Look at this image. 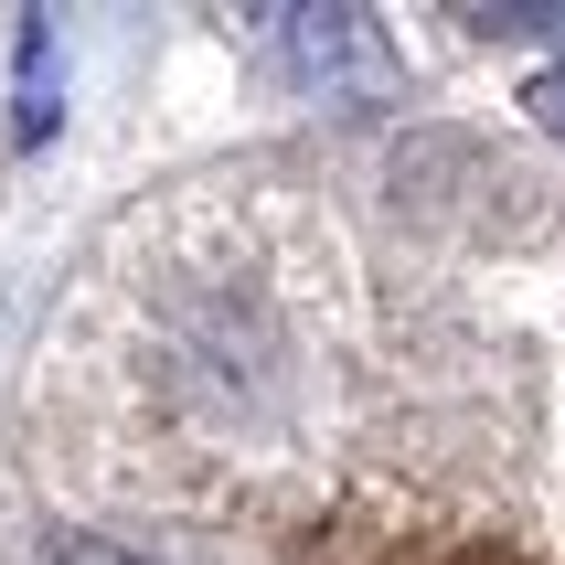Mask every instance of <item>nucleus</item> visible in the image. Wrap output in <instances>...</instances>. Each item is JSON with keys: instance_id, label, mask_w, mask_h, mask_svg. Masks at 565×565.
I'll use <instances>...</instances> for the list:
<instances>
[{"instance_id": "f03ea898", "label": "nucleus", "mask_w": 565, "mask_h": 565, "mask_svg": "<svg viewBox=\"0 0 565 565\" xmlns=\"http://www.w3.org/2000/svg\"><path fill=\"white\" fill-rule=\"evenodd\" d=\"M43 565H150V555L118 544V534H54V544H43Z\"/></svg>"}, {"instance_id": "7ed1b4c3", "label": "nucleus", "mask_w": 565, "mask_h": 565, "mask_svg": "<svg viewBox=\"0 0 565 565\" xmlns=\"http://www.w3.org/2000/svg\"><path fill=\"white\" fill-rule=\"evenodd\" d=\"M523 107H534V118H544V128H555V139H565V64H555V75H534V86H523Z\"/></svg>"}, {"instance_id": "f257e3e1", "label": "nucleus", "mask_w": 565, "mask_h": 565, "mask_svg": "<svg viewBox=\"0 0 565 565\" xmlns=\"http://www.w3.org/2000/svg\"><path fill=\"white\" fill-rule=\"evenodd\" d=\"M288 54L310 75H374V22L363 11H288Z\"/></svg>"}]
</instances>
